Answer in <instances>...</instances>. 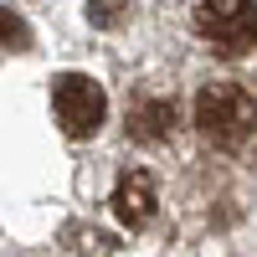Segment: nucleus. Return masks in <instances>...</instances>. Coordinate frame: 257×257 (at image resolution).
Returning a JSON list of instances; mask_svg holds the SVG:
<instances>
[{
	"instance_id": "5",
	"label": "nucleus",
	"mask_w": 257,
	"mask_h": 257,
	"mask_svg": "<svg viewBox=\"0 0 257 257\" xmlns=\"http://www.w3.org/2000/svg\"><path fill=\"white\" fill-rule=\"evenodd\" d=\"M170 123H175V103L170 98H134L128 103V139L160 144V139H170Z\"/></svg>"
},
{
	"instance_id": "4",
	"label": "nucleus",
	"mask_w": 257,
	"mask_h": 257,
	"mask_svg": "<svg viewBox=\"0 0 257 257\" xmlns=\"http://www.w3.org/2000/svg\"><path fill=\"white\" fill-rule=\"evenodd\" d=\"M113 216L128 226V231H144L155 221V180L149 170H123L118 185H113Z\"/></svg>"
},
{
	"instance_id": "8",
	"label": "nucleus",
	"mask_w": 257,
	"mask_h": 257,
	"mask_svg": "<svg viewBox=\"0 0 257 257\" xmlns=\"http://www.w3.org/2000/svg\"><path fill=\"white\" fill-rule=\"evenodd\" d=\"M88 21L93 26H118L123 21V0H88Z\"/></svg>"
},
{
	"instance_id": "2",
	"label": "nucleus",
	"mask_w": 257,
	"mask_h": 257,
	"mask_svg": "<svg viewBox=\"0 0 257 257\" xmlns=\"http://www.w3.org/2000/svg\"><path fill=\"white\" fill-rule=\"evenodd\" d=\"M190 26L216 57H247L257 47V0H196Z\"/></svg>"
},
{
	"instance_id": "6",
	"label": "nucleus",
	"mask_w": 257,
	"mask_h": 257,
	"mask_svg": "<svg viewBox=\"0 0 257 257\" xmlns=\"http://www.w3.org/2000/svg\"><path fill=\"white\" fill-rule=\"evenodd\" d=\"M0 47H16V52L31 47V26H26L16 11H6V6H0Z\"/></svg>"
},
{
	"instance_id": "7",
	"label": "nucleus",
	"mask_w": 257,
	"mask_h": 257,
	"mask_svg": "<svg viewBox=\"0 0 257 257\" xmlns=\"http://www.w3.org/2000/svg\"><path fill=\"white\" fill-rule=\"evenodd\" d=\"M72 242H77L82 257H108V252H113V237H108V231H98V226H93V231H72Z\"/></svg>"
},
{
	"instance_id": "1",
	"label": "nucleus",
	"mask_w": 257,
	"mask_h": 257,
	"mask_svg": "<svg viewBox=\"0 0 257 257\" xmlns=\"http://www.w3.org/2000/svg\"><path fill=\"white\" fill-rule=\"evenodd\" d=\"M196 128H201L206 144L237 149L257 128V98L242 88V82H206L196 93Z\"/></svg>"
},
{
	"instance_id": "3",
	"label": "nucleus",
	"mask_w": 257,
	"mask_h": 257,
	"mask_svg": "<svg viewBox=\"0 0 257 257\" xmlns=\"http://www.w3.org/2000/svg\"><path fill=\"white\" fill-rule=\"evenodd\" d=\"M52 113L62 123V134L67 139H93L103 128V113H108V98H103V88L93 77L82 72H67L52 82Z\"/></svg>"
}]
</instances>
